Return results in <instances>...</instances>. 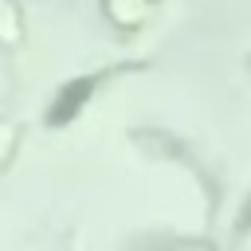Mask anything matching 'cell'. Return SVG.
Here are the masks:
<instances>
[{
    "mask_svg": "<svg viewBox=\"0 0 251 251\" xmlns=\"http://www.w3.org/2000/svg\"><path fill=\"white\" fill-rule=\"evenodd\" d=\"M82 86H86V82H82ZM82 86H75V90H71V106H75V102H78V98H82V94H78V90H82ZM51 118H55V122H59V118H67V110H63V106H55V114H51Z\"/></svg>",
    "mask_w": 251,
    "mask_h": 251,
    "instance_id": "obj_1",
    "label": "cell"
}]
</instances>
